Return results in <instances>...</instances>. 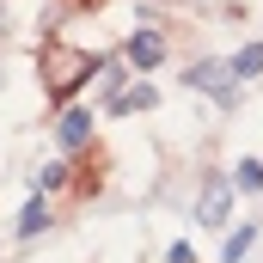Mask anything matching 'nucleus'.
<instances>
[{"label": "nucleus", "instance_id": "obj_9", "mask_svg": "<svg viewBox=\"0 0 263 263\" xmlns=\"http://www.w3.org/2000/svg\"><path fill=\"white\" fill-rule=\"evenodd\" d=\"M233 73H239V80H251V73H263V43H245V49L233 55Z\"/></svg>", "mask_w": 263, "mask_h": 263}, {"label": "nucleus", "instance_id": "obj_3", "mask_svg": "<svg viewBox=\"0 0 263 263\" xmlns=\"http://www.w3.org/2000/svg\"><path fill=\"white\" fill-rule=\"evenodd\" d=\"M227 208H233V184L214 172L208 184H202V202H196V220L202 227H227Z\"/></svg>", "mask_w": 263, "mask_h": 263}, {"label": "nucleus", "instance_id": "obj_5", "mask_svg": "<svg viewBox=\"0 0 263 263\" xmlns=\"http://www.w3.org/2000/svg\"><path fill=\"white\" fill-rule=\"evenodd\" d=\"M153 98H159V92H153V86L141 80V86H129V92H117V98H110V117H129V110H153Z\"/></svg>", "mask_w": 263, "mask_h": 263}, {"label": "nucleus", "instance_id": "obj_8", "mask_svg": "<svg viewBox=\"0 0 263 263\" xmlns=\"http://www.w3.org/2000/svg\"><path fill=\"white\" fill-rule=\"evenodd\" d=\"M251 245H257V227H239V233H227V245H220V257H227V263H239L245 251H251Z\"/></svg>", "mask_w": 263, "mask_h": 263}, {"label": "nucleus", "instance_id": "obj_4", "mask_svg": "<svg viewBox=\"0 0 263 263\" xmlns=\"http://www.w3.org/2000/svg\"><path fill=\"white\" fill-rule=\"evenodd\" d=\"M159 55H165V37H159V31H135L129 37V67L147 73V67H159Z\"/></svg>", "mask_w": 263, "mask_h": 263}, {"label": "nucleus", "instance_id": "obj_10", "mask_svg": "<svg viewBox=\"0 0 263 263\" xmlns=\"http://www.w3.org/2000/svg\"><path fill=\"white\" fill-rule=\"evenodd\" d=\"M239 190H263V159H239Z\"/></svg>", "mask_w": 263, "mask_h": 263}, {"label": "nucleus", "instance_id": "obj_7", "mask_svg": "<svg viewBox=\"0 0 263 263\" xmlns=\"http://www.w3.org/2000/svg\"><path fill=\"white\" fill-rule=\"evenodd\" d=\"M43 227H49V208H43V196H37L31 208H25V214H18V239H37Z\"/></svg>", "mask_w": 263, "mask_h": 263}, {"label": "nucleus", "instance_id": "obj_6", "mask_svg": "<svg viewBox=\"0 0 263 263\" xmlns=\"http://www.w3.org/2000/svg\"><path fill=\"white\" fill-rule=\"evenodd\" d=\"M55 135H62V147H86L92 141V110H67Z\"/></svg>", "mask_w": 263, "mask_h": 263}, {"label": "nucleus", "instance_id": "obj_1", "mask_svg": "<svg viewBox=\"0 0 263 263\" xmlns=\"http://www.w3.org/2000/svg\"><path fill=\"white\" fill-rule=\"evenodd\" d=\"M37 67H43V92H49V98H73V92H80L104 62L86 55V49H67V43H43Z\"/></svg>", "mask_w": 263, "mask_h": 263}, {"label": "nucleus", "instance_id": "obj_2", "mask_svg": "<svg viewBox=\"0 0 263 263\" xmlns=\"http://www.w3.org/2000/svg\"><path fill=\"white\" fill-rule=\"evenodd\" d=\"M184 86L208 92L214 104H233V98H239V73H233V62H196L190 73H184Z\"/></svg>", "mask_w": 263, "mask_h": 263}, {"label": "nucleus", "instance_id": "obj_11", "mask_svg": "<svg viewBox=\"0 0 263 263\" xmlns=\"http://www.w3.org/2000/svg\"><path fill=\"white\" fill-rule=\"evenodd\" d=\"M37 184H43V190H62V184H67V165H62V159H55V165H43V172H37Z\"/></svg>", "mask_w": 263, "mask_h": 263}]
</instances>
